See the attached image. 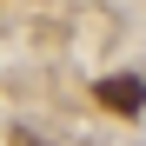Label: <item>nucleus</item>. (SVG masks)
<instances>
[{
	"label": "nucleus",
	"instance_id": "1",
	"mask_svg": "<svg viewBox=\"0 0 146 146\" xmlns=\"http://www.w3.org/2000/svg\"><path fill=\"white\" fill-rule=\"evenodd\" d=\"M93 100H100L106 113H119V119H133V113H146V80L113 73V80H100V86H93Z\"/></svg>",
	"mask_w": 146,
	"mask_h": 146
},
{
	"label": "nucleus",
	"instance_id": "2",
	"mask_svg": "<svg viewBox=\"0 0 146 146\" xmlns=\"http://www.w3.org/2000/svg\"><path fill=\"white\" fill-rule=\"evenodd\" d=\"M20 146H46V139H20Z\"/></svg>",
	"mask_w": 146,
	"mask_h": 146
}]
</instances>
